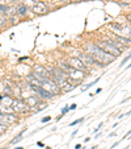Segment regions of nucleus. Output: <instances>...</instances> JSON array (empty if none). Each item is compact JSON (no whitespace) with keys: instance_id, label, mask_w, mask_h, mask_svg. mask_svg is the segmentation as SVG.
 <instances>
[{"instance_id":"f257e3e1","label":"nucleus","mask_w":131,"mask_h":149,"mask_svg":"<svg viewBox=\"0 0 131 149\" xmlns=\"http://www.w3.org/2000/svg\"><path fill=\"white\" fill-rule=\"evenodd\" d=\"M83 49L87 54H89L96 61L98 67H102L104 69V67H106L108 65H110L111 62L115 61V57H113V55L108 54L106 52H104L102 49H100L94 42H85L83 45Z\"/></svg>"},{"instance_id":"f03ea898","label":"nucleus","mask_w":131,"mask_h":149,"mask_svg":"<svg viewBox=\"0 0 131 149\" xmlns=\"http://www.w3.org/2000/svg\"><path fill=\"white\" fill-rule=\"evenodd\" d=\"M94 44H96V45L98 46L100 49H102L104 52H106L108 54L113 55V57H115V58H118V57H121V55H123L122 52H121V50L117 48V46L114 45V42H113V41H111L106 35L102 36L100 40L94 41Z\"/></svg>"},{"instance_id":"7ed1b4c3","label":"nucleus","mask_w":131,"mask_h":149,"mask_svg":"<svg viewBox=\"0 0 131 149\" xmlns=\"http://www.w3.org/2000/svg\"><path fill=\"white\" fill-rule=\"evenodd\" d=\"M41 87H42V89H45L46 91H48L50 94H53L54 96H55V95H58V94H62L60 89L58 87V85L55 83L54 80L51 79V77H46L45 79L42 80V83H41Z\"/></svg>"},{"instance_id":"20e7f679","label":"nucleus","mask_w":131,"mask_h":149,"mask_svg":"<svg viewBox=\"0 0 131 149\" xmlns=\"http://www.w3.org/2000/svg\"><path fill=\"white\" fill-rule=\"evenodd\" d=\"M12 107V111H14L16 114H26V112L30 111V108H29V106L25 103V100H23V99H14L13 102H12L11 104Z\"/></svg>"},{"instance_id":"39448f33","label":"nucleus","mask_w":131,"mask_h":149,"mask_svg":"<svg viewBox=\"0 0 131 149\" xmlns=\"http://www.w3.org/2000/svg\"><path fill=\"white\" fill-rule=\"evenodd\" d=\"M66 62L70 65V67L72 69H76V70H80V71H84V73H88L89 71V67L85 66L81 61L79 60L77 57H68L66 60Z\"/></svg>"},{"instance_id":"423d86ee","label":"nucleus","mask_w":131,"mask_h":149,"mask_svg":"<svg viewBox=\"0 0 131 149\" xmlns=\"http://www.w3.org/2000/svg\"><path fill=\"white\" fill-rule=\"evenodd\" d=\"M31 12L34 15H37V16H42V15H46L48 13V6L46 1H38V3H34L33 6L30 7Z\"/></svg>"},{"instance_id":"0eeeda50","label":"nucleus","mask_w":131,"mask_h":149,"mask_svg":"<svg viewBox=\"0 0 131 149\" xmlns=\"http://www.w3.org/2000/svg\"><path fill=\"white\" fill-rule=\"evenodd\" d=\"M67 74H68V79L75 80V82H83L84 78H85V73L84 71L72 69V67H70V70L67 71Z\"/></svg>"},{"instance_id":"6e6552de","label":"nucleus","mask_w":131,"mask_h":149,"mask_svg":"<svg viewBox=\"0 0 131 149\" xmlns=\"http://www.w3.org/2000/svg\"><path fill=\"white\" fill-rule=\"evenodd\" d=\"M77 58H79V60L81 61V62H83L85 66H88V67H89V66H92V65H96L97 66L96 61H94L89 54H87L85 52H80V54L77 55Z\"/></svg>"},{"instance_id":"1a4fd4ad","label":"nucleus","mask_w":131,"mask_h":149,"mask_svg":"<svg viewBox=\"0 0 131 149\" xmlns=\"http://www.w3.org/2000/svg\"><path fill=\"white\" fill-rule=\"evenodd\" d=\"M14 12L18 17H25L28 13V6L24 3H18L17 6H14Z\"/></svg>"},{"instance_id":"9d476101","label":"nucleus","mask_w":131,"mask_h":149,"mask_svg":"<svg viewBox=\"0 0 131 149\" xmlns=\"http://www.w3.org/2000/svg\"><path fill=\"white\" fill-rule=\"evenodd\" d=\"M24 100H25V103L29 106V108H30V109H33V108H34V107H37V106H38V103H40V102H41V99H40V98H38L35 94H33V95H30V96H29V98H26V99H24Z\"/></svg>"},{"instance_id":"9b49d317","label":"nucleus","mask_w":131,"mask_h":149,"mask_svg":"<svg viewBox=\"0 0 131 149\" xmlns=\"http://www.w3.org/2000/svg\"><path fill=\"white\" fill-rule=\"evenodd\" d=\"M17 121V118H16V114H4L1 116V123L4 124H13Z\"/></svg>"},{"instance_id":"f8f14e48","label":"nucleus","mask_w":131,"mask_h":149,"mask_svg":"<svg viewBox=\"0 0 131 149\" xmlns=\"http://www.w3.org/2000/svg\"><path fill=\"white\" fill-rule=\"evenodd\" d=\"M33 73H35V74H41V75H43V77H51L50 73H48V70L42 65H34L33 66Z\"/></svg>"},{"instance_id":"ddd939ff","label":"nucleus","mask_w":131,"mask_h":149,"mask_svg":"<svg viewBox=\"0 0 131 149\" xmlns=\"http://www.w3.org/2000/svg\"><path fill=\"white\" fill-rule=\"evenodd\" d=\"M26 83L31 87H41V82L35 78V75L33 74V73H30V74L26 77Z\"/></svg>"},{"instance_id":"4468645a","label":"nucleus","mask_w":131,"mask_h":149,"mask_svg":"<svg viewBox=\"0 0 131 149\" xmlns=\"http://www.w3.org/2000/svg\"><path fill=\"white\" fill-rule=\"evenodd\" d=\"M7 23H8V17L5 15L0 13V29H4L7 26Z\"/></svg>"},{"instance_id":"2eb2a0df","label":"nucleus","mask_w":131,"mask_h":149,"mask_svg":"<svg viewBox=\"0 0 131 149\" xmlns=\"http://www.w3.org/2000/svg\"><path fill=\"white\" fill-rule=\"evenodd\" d=\"M100 79H101V75H100V77H97L96 79H93V80H92V82H89V83H87L85 86H84L83 89H81V91H85V90L91 89V87L93 86V85H96V83H97V82H98V80H100Z\"/></svg>"},{"instance_id":"dca6fc26","label":"nucleus","mask_w":131,"mask_h":149,"mask_svg":"<svg viewBox=\"0 0 131 149\" xmlns=\"http://www.w3.org/2000/svg\"><path fill=\"white\" fill-rule=\"evenodd\" d=\"M130 60H131V52H130V53H128V54H127V55H126V57H123V60H122V61H121L119 69H121V67H123V66H125V65H126V63H127V62H128V61H130Z\"/></svg>"},{"instance_id":"f3484780","label":"nucleus","mask_w":131,"mask_h":149,"mask_svg":"<svg viewBox=\"0 0 131 149\" xmlns=\"http://www.w3.org/2000/svg\"><path fill=\"white\" fill-rule=\"evenodd\" d=\"M23 141V136H16V137H13V140H11L9 141V144L11 145H16V144H18V143H21Z\"/></svg>"},{"instance_id":"a211bd4d","label":"nucleus","mask_w":131,"mask_h":149,"mask_svg":"<svg viewBox=\"0 0 131 149\" xmlns=\"http://www.w3.org/2000/svg\"><path fill=\"white\" fill-rule=\"evenodd\" d=\"M84 120H85V116H84V118H80V119H76V120L70 123V127H75V125H77V124H81Z\"/></svg>"},{"instance_id":"6ab92c4d","label":"nucleus","mask_w":131,"mask_h":149,"mask_svg":"<svg viewBox=\"0 0 131 149\" xmlns=\"http://www.w3.org/2000/svg\"><path fill=\"white\" fill-rule=\"evenodd\" d=\"M7 131H8V125H7V124H4V123H0V136L4 135Z\"/></svg>"},{"instance_id":"aec40b11","label":"nucleus","mask_w":131,"mask_h":149,"mask_svg":"<svg viewBox=\"0 0 131 149\" xmlns=\"http://www.w3.org/2000/svg\"><path fill=\"white\" fill-rule=\"evenodd\" d=\"M68 112H70V106H68V104H67V106H64L62 109H60V114H62L63 116H64L66 114H68Z\"/></svg>"},{"instance_id":"412c9836","label":"nucleus","mask_w":131,"mask_h":149,"mask_svg":"<svg viewBox=\"0 0 131 149\" xmlns=\"http://www.w3.org/2000/svg\"><path fill=\"white\" fill-rule=\"evenodd\" d=\"M48 121H51V116H48V115H47V116H45V118L41 119V123H43V124L48 123Z\"/></svg>"},{"instance_id":"4be33fe9","label":"nucleus","mask_w":131,"mask_h":149,"mask_svg":"<svg viewBox=\"0 0 131 149\" xmlns=\"http://www.w3.org/2000/svg\"><path fill=\"white\" fill-rule=\"evenodd\" d=\"M77 108V104L76 103H72L71 106H70V111H74V109H76Z\"/></svg>"},{"instance_id":"5701e85b","label":"nucleus","mask_w":131,"mask_h":149,"mask_svg":"<svg viewBox=\"0 0 131 149\" xmlns=\"http://www.w3.org/2000/svg\"><path fill=\"white\" fill-rule=\"evenodd\" d=\"M121 141H122V140H118V141H115V143H114V144H113V145H111V146H110V149H114V148H115V146H118V144H119V143H121Z\"/></svg>"},{"instance_id":"b1692460","label":"nucleus","mask_w":131,"mask_h":149,"mask_svg":"<svg viewBox=\"0 0 131 149\" xmlns=\"http://www.w3.org/2000/svg\"><path fill=\"white\" fill-rule=\"evenodd\" d=\"M77 132H79V128H76L74 132H72V133H71V137H75V136L77 135Z\"/></svg>"},{"instance_id":"393cba45","label":"nucleus","mask_w":131,"mask_h":149,"mask_svg":"<svg viewBox=\"0 0 131 149\" xmlns=\"http://www.w3.org/2000/svg\"><path fill=\"white\" fill-rule=\"evenodd\" d=\"M37 146H40V148H45V144H43L42 141H37Z\"/></svg>"},{"instance_id":"a878e982","label":"nucleus","mask_w":131,"mask_h":149,"mask_svg":"<svg viewBox=\"0 0 131 149\" xmlns=\"http://www.w3.org/2000/svg\"><path fill=\"white\" fill-rule=\"evenodd\" d=\"M71 3H81V1H87V0H70Z\"/></svg>"},{"instance_id":"bb28decb","label":"nucleus","mask_w":131,"mask_h":149,"mask_svg":"<svg viewBox=\"0 0 131 149\" xmlns=\"http://www.w3.org/2000/svg\"><path fill=\"white\" fill-rule=\"evenodd\" d=\"M62 118H63V115L60 114L59 116H57V119H55V120H57V121H60V120H62Z\"/></svg>"},{"instance_id":"cd10ccee","label":"nucleus","mask_w":131,"mask_h":149,"mask_svg":"<svg viewBox=\"0 0 131 149\" xmlns=\"http://www.w3.org/2000/svg\"><path fill=\"white\" fill-rule=\"evenodd\" d=\"M115 135H117V132H111L110 135H109V139H110V137H114Z\"/></svg>"},{"instance_id":"c85d7f7f","label":"nucleus","mask_w":131,"mask_h":149,"mask_svg":"<svg viewBox=\"0 0 131 149\" xmlns=\"http://www.w3.org/2000/svg\"><path fill=\"white\" fill-rule=\"evenodd\" d=\"M101 136H102V133H101V132H100V133H96V137H94V139H100Z\"/></svg>"},{"instance_id":"c756f323","label":"nucleus","mask_w":131,"mask_h":149,"mask_svg":"<svg viewBox=\"0 0 131 149\" xmlns=\"http://www.w3.org/2000/svg\"><path fill=\"white\" fill-rule=\"evenodd\" d=\"M58 1H60V3H70V0H58Z\"/></svg>"},{"instance_id":"7c9ffc66","label":"nucleus","mask_w":131,"mask_h":149,"mask_svg":"<svg viewBox=\"0 0 131 149\" xmlns=\"http://www.w3.org/2000/svg\"><path fill=\"white\" fill-rule=\"evenodd\" d=\"M101 91H102V89H101V87H98V89H97V90H96V94H100V92H101Z\"/></svg>"},{"instance_id":"2f4dec72","label":"nucleus","mask_w":131,"mask_h":149,"mask_svg":"<svg viewBox=\"0 0 131 149\" xmlns=\"http://www.w3.org/2000/svg\"><path fill=\"white\" fill-rule=\"evenodd\" d=\"M89 140H92V139H91V137H89V136H88V137H85V139H84V143H88Z\"/></svg>"},{"instance_id":"473e14b6","label":"nucleus","mask_w":131,"mask_h":149,"mask_svg":"<svg viewBox=\"0 0 131 149\" xmlns=\"http://www.w3.org/2000/svg\"><path fill=\"white\" fill-rule=\"evenodd\" d=\"M123 118H125V114H121L119 116H118V119H119V120H121V119H123Z\"/></svg>"},{"instance_id":"72a5a7b5","label":"nucleus","mask_w":131,"mask_h":149,"mask_svg":"<svg viewBox=\"0 0 131 149\" xmlns=\"http://www.w3.org/2000/svg\"><path fill=\"white\" fill-rule=\"evenodd\" d=\"M102 127H104V123H100V124H98V127H97V128L100 129V128H102Z\"/></svg>"},{"instance_id":"f704fd0d","label":"nucleus","mask_w":131,"mask_h":149,"mask_svg":"<svg viewBox=\"0 0 131 149\" xmlns=\"http://www.w3.org/2000/svg\"><path fill=\"white\" fill-rule=\"evenodd\" d=\"M128 115H131V111H127V112H126L125 116H128Z\"/></svg>"},{"instance_id":"c9c22d12","label":"nucleus","mask_w":131,"mask_h":149,"mask_svg":"<svg viewBox=\"0 0 131 149\" xmlns=\"http://www.w3.org/2000/svg\"><path fill=\"white\" fill-rule=\"evenodd\" d=\"M125 69H126V70H127V69H131V63H130V65H127V66H126Z\"/></svg>"},{"instance_id":"e433bc0d","label":"nucleus","mask_w":131,"mask_h":149,"mask_svg":"<svg viewBox=\"0 0 131 149\" xmlns=\"http://www.w3.org/2000/svg\"><path fill=\"white\" fill-rule=\"evenodd\" d=\"M31 1H34V3H38V1H43V0H31Z\"/></svg>"},{"instance_id":"4c0bfd02","label":"nucleus","mask_w":131,"mask_h":149,"mask_svg":"<svg viewBox=\"0 0 131 149\" xmlns=\"http://www.w3.org/2000/svg\"><path fill=\"white\" fill-rule=\"evenodd\" d=\"M14 149H25V148H23V146H16Z\"/></svg>"},{"instance_id":"58836bf2","label":"nucleus","mask_w":131,"mask_h":149,"mask_svg":"<svg viewBox=\"0 0 131 149\" xmlns=\"http://www.w3.org/2000/svg\"><path fill=\"white\" fill-rule=\"evenodd\" d=\"M45 149H53V148H51V146H48V145H46V146H45Z\"/></svg>"},{"instance_id":"ea45409f","label":"nucleus","mask_w":131,"mask_h":149,"mask_svg":"<svg viewBox=\"0 0 131 149\" xmlns=\"http://www.w3.org/2000/svg\"><path fill=\"white\" fill-rule=\"evenodd\" d=\"M89 149H97V145H93L92 148H89Z\"/></svg>"},{"instance_id":"a19ab883","label":"nucleus","mask_w":131,"mask_h":149,"mask_svg":"<svg viewBox=\"0 0 131 149\" xmlns=\"http://www.w3.org/2000/svg\"><path fill=\"white\" fill-rule=\"evenodd\" d=\"M4 3H12V0H5Z\"/></svg>"},{"instance_id":"79ce46f5","label":"nucleus","mask_w":131,"mask_h":149,"mask_svg":"<svg viewBox=\"0 0 131 149\" xmlns=\"http://www.w3.org/2000/svg\"><path fill=\"white\" fill-rule=\"evenodd\" d=\"M128 148H130V145H127V146H125V148H123V149H128Z\"/></svg>"},{"instance_id":"37998d69","label":"nucleus","mask_w":131,"mask_h":149,"mask_svg":"<svg viewBox=\"0 0 131 149\" xmlns=\"http://www.w3.org/2000/svg\"><path fill=\"white\" fill-rule=\"evenodd\" d=\"M130 98H131V95H130Z\"/></svg>"},{"instance_id":"c03bdc74","label":"nucleus","mask_w":131,"mask_h":149,"mask_svg":"<svg viewBox=\"0 0 131 149\" xmlns=\"http://www.w3.org/2000/svg\"><path fill=\"white\" fill-rule=\"evenodd\" d=\"M119 1H121V0H119Z\"/></svg>"}]
</instances>
